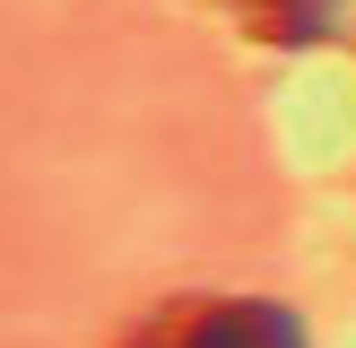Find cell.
I'll return each instance as SVG.
<instances>
[{
  "label": "cell",
  "instance_id": "6da1fadb",
  "mask_svg": "<svg viewBox=\"0 0 356 348\" xmlns=\"http://www.w3.org/2000/svg\"><path fill=\"white\" fill-rule=\"evenodd\" d=\"M235 9H243V26H252L261 35V44H322V35L330 26H339V9H348V0H235Z\"/></svg>",
  "mask_w": 356,
  "mask_h": 348
},
{
  "label": "cell",
  "instance_id": "7a4b0ae2",
  "mask_svg": "<svg viewBox=\"0 0 356 348\" xmlns=\"http://www.w3.org/2000/svg\"><path fill=\"white\" fill-rule=\"evenodd\" d=\"M209 322H218V348H305L287 305H209Z\"/></svg>",
  "mask_w": 356,
  "mask_h": 348
},
{
  "label": "cell",
  "instance_id": "3957f363",
  "mask_svg": "<svg viewBox=\"0 0 356 348\" xmlns=\"http://www.w3.org/2000/svg\"><path fill=\"white\" fill-rule=\"evenodd\" d=\"M131 348H218V322H209V305H165Z\"/></svg>",
  "mask_w": 356,
  "mask_h": 348
}]
</instances>
